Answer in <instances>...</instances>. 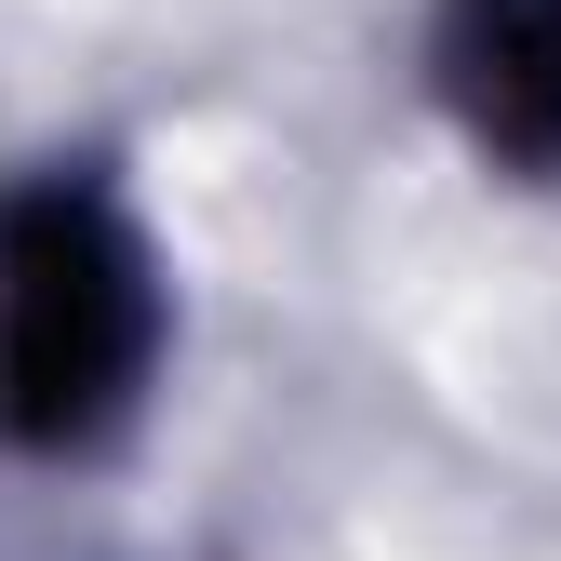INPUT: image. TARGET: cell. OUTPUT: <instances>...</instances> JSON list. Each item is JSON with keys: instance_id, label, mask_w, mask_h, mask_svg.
I'll use <instances>...</instances> for the list:
<instances>
[{"instance_id": "1", "label": "cell", "mask_w": 561, "mask_h": 561, "mask_svg": "<svg viewBox=\"0 0 561 561\" xmlns=\"http://www.w3.org/2000/svg\"><path fill=\"white\" fill-rule=\"evenodd\" d=\"M148 362V295L94 201H27L0 241V388L27 428H94Z\"/></svg>"}, {"instance_id": "2", "label": "cell", "mask_w": 561, "mask_h": 561, "mask_svg": "<svg viewBox=\"0 0 561 561\" xmlns=\"http://www.w3.org/2000/svg\"><path fill=\"white\" fill-rule=\"evenodd\" d=\"M468 81L522 148H561V0H481Z\"/></svg>"}]
</instances>
